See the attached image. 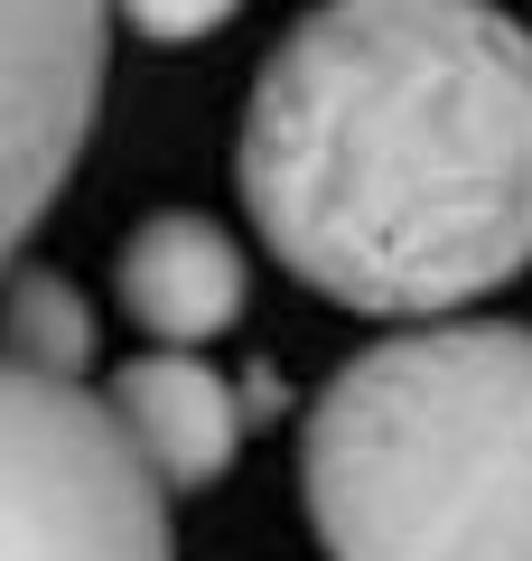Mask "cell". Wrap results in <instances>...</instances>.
Listing matches in <instances>:
<instances>
[{"label": "cell", "instance_id": "cell-1", "mask_svg": "<svg viewBox=\"0 0 532 561\" xmlns=\"http://www.w3.org/2000/svg\"><path fill=\"white\" fill-rule=\"evenodd\" d=\"M234 187L355 319H458L532 272V38L495 0H317L243 94Z\"/></svg>", "mask_w": 532, "mask_h": 561}, {"label": "cell", "instance_id": "cell-2", "mask_svg": "<svg viewBox=\"0 0 532 561\" xmlns=\"http://www.w3.org/2000/svg\"><path fill=\"white\" fill-rule=\"evenodd\" d=\"M327 561H532V328L412 319L346 356L299 421Z\"/></svg>", "mask_w": 532, "mask_h": 561}, {"label": "cell", "instance_id": "cell-3", "mask_svg": "<svg viewBox=\"0 0 532 561\" xmlns=\"http://www.w3.org/2000/svg\"><path fill=\"white\" fill-rule=\"evenodd\" d=\"M0 561H177L169 486L113 402L0 356Z\"/></svg>", "mask_w": 532, "mask_h": 561}, {"label": "cell", "instance_id": "cell-4", "mask_svg": "<svg viewBox=\"0 0 532 561\" xmlns=\"http://www.w3.org/2000/svg\"><path fill=\"white\" fill-rule=\"evenodd\" d=\"M113 0H0V272L66 197L103 113Z\"/></svg>", "mask_w": 532, "mask_h": 561}, {"label": "cell", "instance_id": "cell-5", "mask_svg": "<svg viewBox=\"0 0 532 561\" xmlns=\"http://www.w3.org/2000/svg\"><path fill=\"white\" fill-rule=\"evenodd\" d=\"M113 300L150 346H216L253 300V262L197 206H159L122 234L113 253Z\"/></svg>", "mask_w": 532, "mask_h": 561}, {"label": "cell", "instance_id": "cell-6", "mask_svg": "<svg viewBox=\"0 0 532 561\" xmlns=\"http://www.w3.org/2000/svg\"><path fill=\"white\" fill-rule=\"evenodd\" d=\"M113 421L131 431V449L150 459V478L177 496H206L224 468L243 459L253 421H243V383H224L197 346H150V356H122L103 383Z\"/></svg>", "mask_w": 532, "mask_h": 561}, {"label": "cell", "instance_id": "cell-7", "mask_svg": "<svg viewBox=\"0 0 532 561\" xmlns=\"http://www.w3.org/2000/svg\"><path fill=\"white\" fill-rule=\"evenodd\" d=\"M0 356L38 365V375H66V383L94 375L103 319L57 262H10V272H0Z\"/></svg>", "mask_w": 532, "mask_h": 561}, {"label": "cell", "instance_id": "cell-8", "mask_svg": "<svg viewBox=\"0 0 532 561\" xmlns=\"http://www.w3.org/2000/svg\"><path fill=\"white\" fill-rule=\"evenodd\" d=\"M234 10L243 0H113V20L131 28L140 47H197V38H216Z\"/></svg>", "mask_w": 532, "mask_h": 561}]
</instances>
